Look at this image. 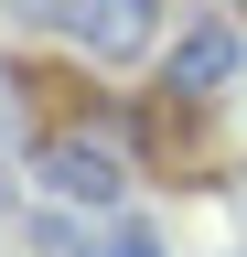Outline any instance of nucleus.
<instances>
[{
	"instance_id": "f257e3e1",
	"label": "nucleus",
	"mask_w": 247,
	"mask_h": 257,
	"mask_svg": "<svg viewBox=\"0 0 247 257\" xmlns=\"http://www.w3.org/2000/svg\"><path fill=\"white\" fill-rule=\"evenodd\" d=\"M43 193H65V204H118V193H129V161H118L97 128H54L43 140Z\"/></svg>"
},
{
	"instance_id": "f03ea898",
	"label": "nucleus",
	"mask_w": 247,
	"mask_h": 257,
	"mask_svg": "<svg viewBox=\"0 0 247 257\" xmlns=\"http://www.w3.org/2000/svg\"><path fill=\"white\" fill-rule=\"evenodd\" d=\"M236 54H247V32H236V22H194V32H183V54H172V96L226 86V75H236Z\"/></svg>"
},
{
	"instance_id": "7ed1b4c3",
	"label": "nucleus",
	"mask_w": 247,
	"mask_h": 257,
	"mask_svg": "<svg viewBox=\"0 0 247 257\" xmlns=\"http://www.w3.org/2000/svg\"><path fill=\"white\" fill-rule=\"evenodd\" d=\"M150 11H161V0H65V32H86L97 54H129L150 32Z\"/></svg>"
},
{
	"instance_id": "20e7f679",
	"label": "nucleus",
	"mask_w": 247,
	"mask_h": 257,
	"mask_svg": "<svg viewBox=\"0 0 247 257\" xmlns=\"http://www.w3.org/2000/svg\"><path fill=\"white\" fill-rule=\"evenodd\" d=\"M108 257H161V246H150V236H118V246H108Z\"/></svg>"
}]
</instances>
